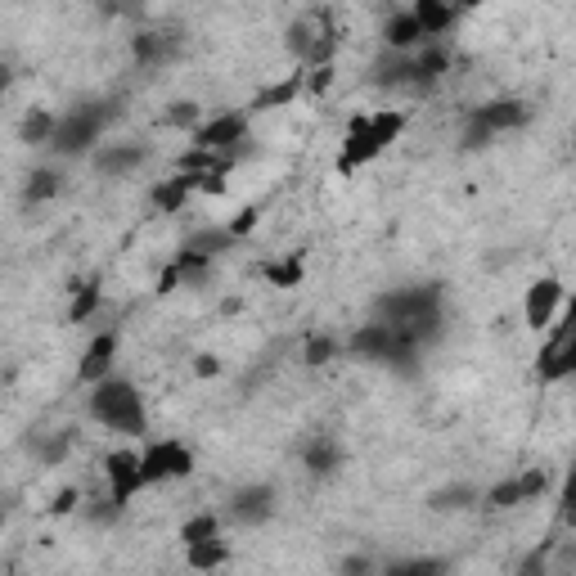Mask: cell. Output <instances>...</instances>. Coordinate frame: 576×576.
<instances>
[{
  "instance_id": "obj_10",
  "label": "cell",
  "mask_w": 576,
  "mask_h": 576,
  "mask_svg": "<svg viewBox=\"0 0 576 576\" xmlns=\"http://www.w3.org/2000/svg\"><path fill=\"white\" fill-rule=\"evenodd\" d=\"M558 302H563V284H558V279H536V284L527 288V302H522V320H527L531 329H545V324L554 320Z\"/></svg>"
},
{
  "instance_id": "obj_30",
  "label": "cell",
  "mask_w": 576,
  "mask_h": 576,
  "mask_svg": "<svg viewBox=\"0 0 576 576\" xmlns=\"http://www.w3.org/2000/svg\"><path fill=\"white\" fill-rule=\"evenodd\" d=\"M486 504H491V509H513V504H527V500H522V486H518V477H513V482L491 486V491H486Z\"/></svg>"
},
{
  "instance_id": "obj_42",
  "label": "cell",
  "mask_w": 576,
  "mask_h": 576,
  "mask_svg": "<svg viewBox=\"0 0 576 576\" xmlns=\"http://www.w3.org/2000/svg\"><path fill=\"white\" fill-rule=\"evenodd\" d=\"M455 5H459V14H464V9H477L482 0H455Z\"/></svg>"
},
{
  "instance_id": "obj_24",
  "label": "cell",
  "mask_w": 576,
  "mask_h": 576,
  "mask_svg": "<svg viewBox=\"0 0 576 576\" xmlns=\"http://www.w3.org/2000/svg\"><path fill=\"white\" fill-rule=\"evenodd\" d=\"M221 563H225V545H221V536H212V540H194V545H189V567L207 572V567H221Z\"/></svg>"
},
{
  "instance_id": "obj_9",
  "label": "cell",
  "mask_w": 576,
  "mask_h": 576,
  "mask_svg": "<svg viewBox=\"0 0 576 576\" xmlns=\"http://www.w3.org/2000/svg\"><path fill=\"white\" fill-rule=\"evenodd\" d=\"M104 477H108V491H113L117 509H122L135 491H144V486H149V482H144L140 455H131V450H113V455L104 459Z\"/></svg>"
},
{
  "instance_id": "obj_19",
  "label": "cell",
  "mask_w": 576,
  "mask_h": 576,
  "mask_svg": "<svg viewBox=\"0 0 576 576\" xmlns=\"http://www.w3.org/2000/svg\"><path fill=\"white\" fill-rule=\"evenodd\" d=\"M446 68H450V54L441 50V45H428V50H419V54H414V90H428Z\"/></svg>"
},
{
  "instance_id": "obj_27",
  "label": "cell",
  "mask_w": 576,
  "mask_h": 576,
  "mask_svg": "<svg viewBox=\"0 0 576 576\" xmlns=\"http://www.w3.org/2000/svg\"><path fill=\"white\" fill-rule=\"evenodd\" d=\"M302 90V72H293L288 81H279V86H270L266 95H257L252 99V113H261V108H279V104H288V99Z\"/></svg>"
},
{
  "instance_id": "obj_31",
  "label": "cell",
  "mask_w": 576,
  "mask_h": 576,
  "mask_svg": "<svg viewBox=\"0 0 576 576\" xmlns=\"http://www.w3.org/2000/svg\"><path fill=\"white\" fill-rule=\"evenodd\" d=\"M333 351H338V342H333V338H320V333H315V338H306L302 360H306V365H329Z\"/></svg>"
},
{
  "instance_id": "obj_1",
  "label": "cell",
  "mask_w": 576,
  "mask_h": 576,
  "mask_svg": "<svg viewBox=\"0 0 576 576\" xmlns=\"http://www.w3.org/2000/svg\"><path fill=\"white\" fill-rule=\"evenodd\" d=\"M374 315L392 329H405L410 338L432 342L441 329V284H414V288H396V293H383L374 302Z\"/></svg>"
},
{
  "instance_id": "obj_29",
  "label": "cell",
  "mask_w": 576,
  "mask_h": 576,
  "mask_svg": "<svg viewBox=\"0 0 576 576\" xmlns=\"http://www.w3.org/2000/svg\"><path fill=\"white\" fill-rule=\"evenodd\" d=\"M95 306H99V284L90 279V284H81V288H77V302L68 306V320H72V324L90 320V315H95Z\"/></svg>"
},
{
  "instance_id": "obj_11",
  "label": "cell",
  "mask_w": 576,
  "mask_h": 576,
  "mask_svg": "<svg viewBox=\"0 0 576 576\" xmlns=\"http://www.w3.org/2000/svg\"><path fill=\"white\" fill-rule=\"evenodd\" d=\"M270 513H275V491H270L266 482H257V486H243V491H234L230 495V518L234 522H266Z\"/></svg>"
},
{
  "instance_id": "obj_6",
  "label": "cell",
  "mask_w": 576,
  "mask_h": 576,
  "mask_svg": "<svg viewBox=\"0 0 576 576\" xmlns=\"http://www.w3.org/2000/svg\"><path fill=\"white\" fill-rule=\"evenodd\" d=\"M536 374H540V383H558V378L576 374V297L567 302L563 320L554 324V333H549L545 347H540Z\"/></svg>"
},
{
  "instance_id": "obj_15",
  "label": "cell",
  "mask_w": 576,
  "mask_h": 576,
  "mask_svg": "<svg viewBox=\"0 0 576 576\" xmlns=\"http://www.w3.org/2000/svg\"><path fill=\"white\" fill-rule=\"evenodd\" d=\"M423 36H428V32H423V23H419L414 9H410V14H392L383 23V45H387V50H414Z\"/></svg>"
},
{
  "instance_id": "obj_12",
  "label": "cell",
  "mask_w": 576,
  "mask_h": 576,
  "mask_svg": "<svg viewBox=\"0 0 576 576\" xmlns=\"http://www.w3.org/2000/svg\"><path fill=\"white\" fill-rule=\"evenodd\" d=\"M180 50V36L176 32H135L131 36V54L135 63H144V68H162V63H171Z\"/></svg>"
},
{
  "instance_id": "obj_21",
  "label": "cell",
  "mask_w": 576,
  "mask_h": 576,
  "mask_svg": "<svg viewBox=\"0 0 576 576\" xmlns=\"http://www.w3.org/2000/svg\"><path fill=\"white\" fill-rule=\"evenodd\" d=\"M59 189H63V176H59V171H54V167H36L32 176H27L23 198H27V203H50Z\"/></svg>"
},
{
  "instance_id": "obj_20",
  "label": "cell",
  "mask_w": 576,
  "mask_h": 576,
  "mask_svg": "<svg viewBox=\"0 0 576 576\" xmlns=\"http://www.w3.org/2000/svg\"><path fill=\"white\" fill-rule=\"evenodd\" d=\"M54 126H59V117H54V113H45V108H27L23 126H18V140H23V144H50Z\"/></svg>"
},
{
  "instance_id": "obj_28",
  "label": "cell",
  "mask_w": 576,
  "mask_h": 576,
  "mask_svg": "<svg viewBox=\"0 0 576 576\" xmlns=\"http://www.w3.org/2000/svg\"><path fill=\"white\" fill-rule=\"evenodd\" d=\"M212 536H221L216 513H198V518H189L185 527H180V540H185V545H194V540H212Z\"/></svg>"
},
{
  "instance_id": "obj_38",
  "label": "cell",
  "mask_w": 576,
  "mask_h": 576,
  "mask_svg": "<svg viewBox=\"0 0 576 576\" xmlns=\"http://www.w3.org/2000/svg\"><path fill=\"white\" fill-rule=\"evenodd\" d=\"M563 504H576V464L567 468V482H563Z\"/></svg>"
},
{
  "instance_id": "obj_16",
  "label": "cell",
  "mask_w": 576,
  "mask_h": 576,
  "mask_svg": "<svg viewBox=\"0 0 576 576\" xmlns=\"http://www.w3.org/2000/svg\"><path fill=\"white\" fill-rule=\"evenodd\" d=\"M144 162V149L140 144H108V149L95 153V171L99 176H126Z\"/></svg>"
},
{
  "instance_id": "obj_17",
  "label": "cell",
  "mask_w": 576,
  "mask_h": 576,
  "mask_svg": "<svg viewBox=\"0 0 576 576\" xmlns=\"http://www.w3.org/2000/svg\"><path fill=\"white\" fill-rule=\"evenodd\" d=\"M302 464L311 468L315 477L333 473V468L342 464V450H338V441H333L329 432H320V437H311V441H306V450H302Z\"/></svg>"
},
{
  "instance_id": "obj_4",
  "label": "cell",
  "mask_w": 576,
  "mask_h": 576,
  "mask_svg": "<svg viewBox=\"0 0 576 576\" xmlns=\"http://www.w3.org/2000/svg\"><path fill=\"white\" fill-rule=\"evenodd\" d=\"M108 122H113V104H104V99H95V104H77L72 113L59 117V126H54V135H50V149L63 153V158H68V153L77 158V153L95 149Z\"/></svg>"
},
{
  "instance_id": "obj_18",
  "label": "cell",
  "mask_w": 576,
  "mask_h": 576,
  "mask_svg": "<svg viewBox=\"0 0 576 576\" xmlns=\"http://www.w3.org/2000/svg\"><path fill=\"white\" fill-rule=\"evenodd\" d=\"M414 14H419L423 32L441 36V32H450V23L459 18V5L455 0H414Z\"/></svg>"
},
{
  "instance_id": "obj_26",
  "label": "cell",
  "mask_w": 576,
  "mask_h": 576,
  "mask_svg": "<svg viewBox=\"0 0 576 576\" xmlns=\"http://www.w3.org/2000/svg\"><path fill=\"white\" fill-rule=\"evenodd\" d=\"M261 275H266L275 288H297V284H302V257H293V261H266V266H261Z\"/></svg>"
},
{
  "instance_id": "obj_41",
  "label": "cell",
  "mask_w": 576,
  "mask_h": 576,
  "mask_svg": "<svg viewBox=\"0 0 576 576\" xmlns=\"http://www.w3.org/2000/svg\"><path fill=\"white\" fill-rule=\"evenodd\" d=\"M563 527L576 531V504H563Z\"/></svg>"
},
{
  "instance_id": "obj_34",
  "label": "cell",
  "mask_w": 576,
  "mask_h": 576,
  "mask_svg": "<svg viewBox=\"0 0 576 576\" xmlns=\"http://www.w3.org/2000/svg\"><path fill=\"white\" fill-rule=\"evenodd\" d=\"M329 86H333V63H320V68H311V77H306V90H311V95H324Z\"/></svg>"
},
{
  "instance_id": "obj_23",
  "label": "cell",
  "mask_w": 576,
  "mask_h": 576,
  "mask_svg": "<svg viewBox=\"0 0 576 576\" xmlns=\"http://www.w3.org/2000/svg\"><path fill=\"white\" fill-rule=\"evenodd\" d=\"M477 500V491L468 482H455V486H446V491H432V509L437 513H455V509H468V504Z\"/></svg>"
},
{
  "instance_id": "obj_32",
  "label": "cell",
  "mask_w": 576,
  "mask_h": 576,
  "mask_svg": "<svg viewBox=\"0 0 576 576\" xmlns=\"http://www.w3.org/2000/svg\"><path fill=\"white\" fill-rule=\"evenodd\" d=\"M518 486H522V500H536V495L549 491V473L545 468H527V473L518 477Z\"/></svg>"
},
{
  "instance_id": "obj_43",
  "label": "cell",
  "mask_w": 576,
  "mask_h": 576,
  "mask_svg": "<svg viewBox=\"0 0 576 576\" xmlns=\"http://www.w3.org/2000/svg\"><path fill=\"white\" fill-rule=\"evenodd\" d=\"M572 140H576V135H572Z\"/></svg>"
},
{
  "instance_id": "obj_3",
  "label": "cell",
  "mask_w": 576,
  "mask_h": 576,
  "mask_svg": "<svg viewBox=\"0 0 576 576\" xmlns=\"http://www.w3.org/2000/svg\"><path fill=\"white\" fill-rule=\"evenodd\" d=\"M401 131H405V113H396V108L356 117V122H351V131H347V140H342V171H351V167H360V162L378 158V153H383Z\"/></svg>"
},
{
  "instance_id": "obj_39",
  "label": "cell",
  "mask_w": 576,
  "mask_h": 576,
  "mask_svg": "<svg viewBox=\"0 0 576 576\" xmlns=\"http://www.w3.org/2000/svg\"><path fill=\"white\" fill-rule=\"evenodd\" d=\"M252 221H257V212L248 207V212H239V221H234L230 230H234V234H248V230H252Z\"/></svg>"
},
{
  "instance_id": "obj_35",
  "label": "cell",
  "mask_w": 576,
  "mask_h": 576,
  "mask_svg": "<svg viewBox=\"0 0 576 576\" xmlns=\"http://www.w3.org/2000/svg\"><path fill=\"white\" fill-rule=\"evenodd\" d=\"M441 567H446V563H437V558H414V563H392V576L396 572H441Z\"/></svg>"
},
{
  "instance_id": "obj_37",
  "label": "cell",
  "mask_w": 576,
  "mask_h": 576,
  "mask_svg": "<svg viewBox=\"0 0 576 576\" xmlns=\"http://www.w3.org/2000/svg\"><path fill=\"white\" fill-rule=\"evenodd\" d=\"M194 374H198V378H212V374H221V360H216V356H207V351H203V356H194Z\"/></svg>"
},
{
  "instance_id": "obj_8",
  "label": "cell",
  "mask_w": 576,
  "mask_h": 576,
  "mask_svg": "<svg viewBox=\"0 0 576 576\" xmlns=\"http://www.w3.org/2000/svg\"><path fill=\"white\" fill-rule=\"evenodd\" d=\"M140 464H144V482L153 486V482H167V477H185L194 468V455L180 441H153L140 455Z\"/></svg>"
},
{
  "instance_id": "obj_14",
  "label": "cell",
  "mask_w": 576,
  "mask_h": 576,
  "mask_svg": "<svg viewBox=\"0 0 576 576\" xmlns=\"http://www.w3.org/2000/svg\"><path fill=\"white\" fill-rule=\"evenodd\" d=\"M477 117H482L486 126H491L495 135L500 131H513V126H527L531 122V108L522 104V99H495V104H482V108H473Z\"/></svg>"
},
{
  "instance_id": "obj_22",
  "label": "cell",
  "mask_w": 576,
  "mask_h": 576,
  "mask_svg": "<svg viewBox=\"0 0 576 576\" xmlns=\"http://www.w3.org/2000/svg\"><path fill=\"white\" fill-rule=\"evenodd\" d=\"M185 198H189V180L180 176V171L171 180H162V185H153V207H158V212H180Z\"/></svg>"
},
{
  "instance_id": "obj_7",
  "label": "cell",
  "mask_w": 576,
  "mask_h": 576,
  "mask_svg": "<svg viewBox=\"0 0 576 576\" xmlns=\"http://www.w3.org/2000/svg\"><path fill=\"white\" fill-rule=\"evenodd\" d=\"M243 135H248V113H221L216 122H207V126H198V131H194V149H216V153L239 158Z\"/></svg>"
},
{
  "instance_id": "obj_25",
  "label": "cell",
  "mask_w": 576,
  "mask_h": 576,
  "mask_svg": "<svg viewBox=\"0 0 576 576\" xmlns=\"http://www.w3.org/2000/svg\"><path fill=\"white\" fill-rule=\"evenodd\" d=\"M234 239H239L234 230H198L194 239L185 243V248H189V252H203V257H216V252H225Z\"/></svg>"
},
{
  "instance_id": "obj_33",
  "label": "cell",
  "mask_w": 576,
  "mask_h": 576,
  "mask_svg": "<svg viewBox=\"0 0 576 576\" xmlns=\"http://www.w3.org/2000/svg\"><path fill=\"white\" fill-rule=\"evenodd\" d=\"M194 122H198V104H194V99H180V104L167 108V126H180V131H189Z\"/></svg>"
},
{
  "instance_id": "obj_5",
  "label": "cell",
  "mask_w": 576,
  "mask_h": 576,
  "mask_svg": "<svg viewBox=\"0 0 576 576\" xmlns=\"http://www.w3.org/2000/svg\"><path fill=\"white\" fill-rule=\"evenodd\" d=\"M288 50L297 54L302 68L333 63V50H338V27H333L329 9H306L302 18H293V23H288Z\"/></svg>"
},
{
  "instance_id": "obj_13",
  "label": "cell",
  "mask_w": 576,
  "mask_h": 576,
  "mask_svg": "<svg viewBox=\"0 0 576 576\" xmlns=\"http://www.w3.org/2000/svg\"><path fill=\"white\" fill-rule=\"evenodd\" d=\"M113 356H117V333H99V338L86 347V356H81L77 378L95 387L99 378H108V369H113Z\"/></svg>"
},
{
  "instance_id": "obj_40",
  "label": "cell",
  "mask_w": 576,
  "mask_h": 576,
  "mask_svg": "<svg viewBox=\"0 0 576 576\" xmlns=\"http://www.w3.org/2000/svg\"><path fill=\"white\" fill-rule=\"evenodd\" d=\"M117 5H122L126 18H140V14H144V0H117Z\"/></svg>"
},
{
  "instance_id": "obj_36",
  "label": "cell",
  "mask_w": 576,
  "mask_h": 576,
  "mask_svg": "<svg viewBox=\"0 0 576 576\" xmlns=\"http://www.w3.org/2000/svg\"><path fill=\"white\" fill-rule=\"evenodd\" d=\"M77 500H81V495H77V486H63V491L54 495L50 513H72V509H77Z\"/></svg>"
},
{
  "instance_id": "obj_2",
  "label": "cell",
  "mask_w": 576,
  "mask_h": 576,
  "mask_svg": "<svg viewBox=\"0 0 576 576\" xmlns=\"http://www.w3.org/2000/svg\"><path fill=\"white\" fill-rule=\"evenodd\" d=\"M90 414H95V423H104L108 432L144 437V401L126 378H99L95 392H90Z\"/></svg>"
}]
</instances>
